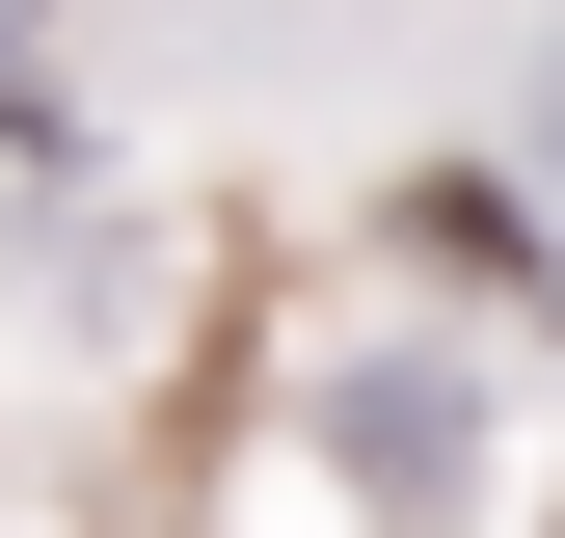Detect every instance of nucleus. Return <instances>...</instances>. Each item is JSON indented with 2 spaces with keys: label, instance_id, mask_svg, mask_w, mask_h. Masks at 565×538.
Returning <instances> with one entry per match:
<instances>
[{
  "label": "nucleus",
  "instance_id": "obj_1",
  "mask_svg": "<svg viewBox=\"0 0 565 538\" xmlns=\"http://www.w3.org/2000/svg\"><path fill=\"white\" fill-rule=\"evenodd\" d=\"M484 404H512V351H323V404H297V431H323L404 538H431V512L484 485Z\"/></svg>",
  "mask_w": 565,
  "mask_h": 538
},
{
  "label": "nucleus",
  "instance_id": "obj_2",
  "mask_svg": "<svg viewBox=\"0 0 565 538\" xmlns=\"http://www.w3.org/2000/svg\"><path fill=\"white\" fill-rule=\"evenodd\" d=\"M377 243L431 269V297H484V323H512V351H565V216H539V189H512V134H484V162H458V134H431V162L377 189Z\"/></svg>",
  "mask_w": 565,
  "mask_h": 538
},
{
  "label": "nucleus",
  "instance_id": "obj_3",
  "mask_svg": "<svg viewBox=\"0 0 565 538\" xmlns=\"http://www.w3.org/2000/svg\"><path fill=\"white\" fill-rule=\"evenodd\" d=\"M512 189H539V216H565V28L512 54Z\"/></svg>",
  "mask_w": 565,
  "mask_h": 538
}]
</instances>
